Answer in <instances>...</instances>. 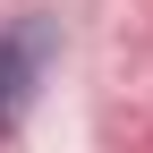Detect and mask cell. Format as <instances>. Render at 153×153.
<instances>
[{"instance_id":"cell-1","label":"cell","mask_w":153,"mask_h":153,"mask_svg":"<svg viewBox=\"0 0 153 153\" xmlns=\"http://www.w3.org/2000/svg\"><path fill=\"white\" fill-rule=\"evenodd\" d=\"M34 76H43V26L0 34V128H17V111H26Z\"/></svg>"}]
</instances>
